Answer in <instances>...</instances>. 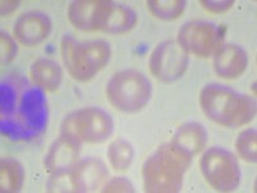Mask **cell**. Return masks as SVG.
Returning <instances> with one entry per match:
<instances>
[{"instance_id": "obj_8", "label": "cell", "mask_w": 257, "mask_h": 193, "mask_svg": "<svg viewBox=\"0 0 257 193\" xmlns=\"http://www.w3.org/2000/svg\"><path fill=\"white\" fill-rule=\"evenodd\" d=\"M176 43L188 54L208 58L222 45V35L216 25L208 21H190L178 32Z\"/></svg>"}, {"instance_id": "obj_3", "label": "cell", "mask_w": 257, "mask_h": 193, "mask_svg": "<svg viewBox=\"0 0 257 193\" xmlns=\"http://www.w3.org/2000/svg\"><path fill=\"white\" fill-rule=\"evenodd\" d=\"M192 158L171 144L162 146L149 156L142 169L144 190L148 193L180 192Z\"/></svg>"}, {"instance_id": "obj_2", "label": "cell", "mask_w": 257, "mask_h": 193, "mask_svg": "<svg viewBox=\"0 0 257 193\" xmlns=\"http://www.w3.org/2000/svg\"><path fill=\"white\" fill-rule=\"evenodd\" d=\"M199 106L213 123L237 129L251 123L256 116V101L225 85L211 82L199 93Z\"/></svg>"}, {"instance_id": "obj_19", "label": "cell", "mask_w": 257, "mask_h": 193, "mask_svg": "<svg viewBox=\"0 0 257 193\" xmlns=\"http://www.w3.org/2000/svg\"><path fill=\"white\" fill-rule=\"evenodd\" d=\"M147 8L152 16L162 21H174L180 17L187 8L185 0H149Z\"/></svg>"}, {"instance_id": "obj_1", "label": "cell", "mask_w": 257, "mask_h": 193, "mask_svg": "<svg viewBox=\"0 0 257 193\" xmlns=\"http://www.w3.org/2000/svg\"><path fill=\"white\" fill-rule=\"evenodd\" d=\"M44 90L20 77L6 80L0 88V126L13 141L34 139L44 132L48 107Z\"/></svg>"}, {"instance_id": "obj_23", "label": "cell", "mask_w": 257, "mask_h": 193, "mask_svg": "<svg viewBox=\"0 0 257 193\" xmlns=\"http://www.w3.org/2000/svg\"><path fill=\"white\" fill-rule=\"evenodd\" d=\"M199 4H201L207 12L220 15V13L228 12L229 9L233 7L234 2L233 0H201Z\"/></svg>"}, {"instance_id": "obj_5", "label": "cell", "mask_w": 257, "mask_h": 193, "mask_svg": "<svg viewBox=\"0 0 257 193\" xmlns=\"http://www.w3.org/2000/svg\"><path fill=\"white\" fill-rule=\"evenodd\" d=\"M113 132L112 117L98 107H85L68 115L61 125L59 138L80 147L103 143Z\"/></svg>"}, {"instance_id": "obj_14", "label": "cell", "mask_w": 257, "mask_h": 193, "mask_svg": "<svg viewBox=\"0 0 257 193\" xmlns=\"http://www.w3.org/2000/svg\"><path fill=\"white\" fill-rule=\"evenodd\" d=\"M107 0H77L68 7V20L81 31H98V21Z\"/></svg>"}, {"instance_id": "obj_16", "label": "cell", "mask_w": 257, "mask_h": 193, "mask_svg": "<svg viewBox=\"0 0 257 193\" xmlns=\"http://www.w3.org/2000/svg\"><path fill=\"white\" fill-rule=\"evenodd\" d=\"M30 79L32 84H35L41 90L52 93L61 86L63 71L56 61L39 58L30 67Z\"/></svg>"}, {"instance_id": "obj_13", "label": "cell", "mask_w": 257, "mask_h": 193, "mask_svg": "<svg viewBox=\"0 0 257 193\" xmlns=\"http://www.w3.org/2000/svg\"><path fill=\"white\" fill-rule=\"evenodd\" d=\"M247 66L248 56L237 44H222L213 54V70L221 79H237L244 72Z\"/></svg>"}, {"instance_id": "obj_21", "label": "cell", "mask_w": 257, "mask_h": 193, "mask_svg": "<svg viewBox=\"0 0 257 193\" xmlns=\"http://www.w3.org/2000/svg\"><path fill=\"white\" fill-rule=\"evenodd\" d=\"M0 54L2 64H9L17 56V43L7 32H0Z\"/></svg>"}, {"instance_id": "obj_7", "label": "cell", "mask_w": 257, "mask_h": 193, "mask_svg": "<svg viewBox=\"0 0 257 193\" xmlns=\"http://www.w3.org/2000/svg\"><path fill=\"white\" fill-rule=\"evenodd\" d=\"M202 175L217 192H233L239 187L240 167L237 157L221 147H211L199 161Z\"/></svg>"}, {"instance_id": "obj_11", "label": "cell", "mask_w": 257, "mask_h": 193, "mask_svg": "<svg viewBox=\"0 0 257 193\" xmlns=\"http://www.w3.org/2000/svg\"><path fill=\"white\" fill-rule=\"evenodd\" d=\"M108 179V170L103 161L95 157L80 160L70 173L71 190L88 193L103 188Z\"/></svg>"}, {"instance_id": "obj_15", "label": "cell", "mask_w": 257, "mask_h": 193, "mask_svg": "<svg viewBox=\"0 0 257 193\" xmlns=\"http://www.w3.org/2000/svg\"><path fill=\"white\" fill-rule=\"evenodd\" d=\"M207 143V132L198 123H188L179 126L171 141V146L193 158L198 155Z\"/></svg>"}, {"instance_id": "obj_10", "label": "cell", "mask_w": 257, "mask_h": 193, "mask_svg": "<svg viewBox=\"0 0 257 193\" xmlns=\"http://www.w3.org/2000/svg\"><path fill=\"white\" fill-rule=\"evenodd\" d=\"M52 32V21L40 11L24 13L13 26V35L25 47H39Z\"/></svg>"}, {"instance_id": "obj_20", "label": "cell", "mask_w": 257, "mask_h": 193, "mask_svg": "<svg viewBox=\"0 0 257 193\" xmlns=\"http://www.w3.org/2000/svg\"><path fill=\"white\" fill-rule=\"evenodd\" d=\"M238 156L248 164H256L257 161V132L256 129H245L238 135L235 142Z\"/></svg>"}, {"instance_id": "obj_24", "label": "cell", "mask_w": 257, "mask_h": 193, "mask_svg": "<svg viewBox=\"0 0 257 193\" xmlns=\"http://www.w3.org/2000/svg\"><path fill=\"white\" fill-rule=\"evenodd\" d=\"M20 2H16V0H7V2H2V16H9L12 15L17 9Z\"/></svg>"}, {"instance_id": "obj_4", "label": "cell", "mask_w": 257, "mask_h": 193, "mask_svg": "<svg viewBox=\"0 0 257 193\" xmlns=\"http://www.w3.org/2000/svg\"><path fill=\"white\" fill-rule=\"evenodd\" d=\"M112 50L103 40L79 43L71 35H64L61 43V56L71 76L77 81H89L107 66Z\"/></svg>"}, {"instance_id": "obj_9", "label": "cell", "mask_w": 257, "mask_h": 193, "mask_svg": "<svg viewBox=\"0 0 257 193\" xmlns=\"http://www.w3.org/2000/svg\"><path fill=\"white\" fill-rule=\"evenodd\" d=\"M189 66V56L175 40L162 41L153 49L149 70L157 80L174 82L183 77Z\"/></svg>"}, {"instance_id": "obj_22", "label": "cell", "mask_w": 257, "mask_h": 193, "mask_svg": "<svg viewBox=\"0 0 257 193\" xmlns=\"http://www.w3.org/2000/svg\"><path fill=\"white\" fill-rule=\"evenodd\" d=\"M102 192L105 193H133L135 188L130 180L126 178H113L112 180L107 181L103 187Z\"/></svg>"}, {"instance_id": "obj_18", "label": "cell", "mask_w": 257, "mask_h": 193, "mask_svg": "<svg viewBox=\"0 0 257 193\" xmlns=\"http://www.w3.org/2000/svg\"><path fill=\"white\" fill-rule=\"evenodd\" d=\"M107 157L112 169L116 171H126L134 160V148L127 141L118 138L109 144Z\"/></svg>"}, {"instance_id": "obj_12", "label": "cell", "mask_w": 257, "mask_h": 193, "mask_svg": "<svg viewBox=\"0 0 257 193\" xmlns=\"http://www.w3.org/2000/svg\"><path fill=\"white\" fill-rule=\"evenodd\" d=\"M137 24L138 16L130 7L107 0L98 21V31L111 35H122L132 31Z\"/></svg>"}, {"instance_id": "obj_17", "label": "cell", "mask_w": 257, "mask_h": 193, "mask_svg": "<svg viewBox=\"0 0 257 193\" xmlns=\"http://www.w3.org/2000/svg\"><path fill=\"white\" fill-rule=\"evenodd\" d=\"M25 170L20 161L4 157L0 161V188L3 193L20 192L24 187Z\"/></svg>"}, {"instance_id": "obj_6", "label": "cell", "mask_w": 257, "mask_h": 193, "mask_svg": "<svg viewBox=\"0 0 257 193\" xmlns=\"http://www.w3.org/2000/svg\"><path fill=\"white\" fill-rule=\"evenodd\" d=\"M105 95L116 110L134 114L148 105L152 96V85L139 71L123 70L114 73L107 82Z\"/></svg>"}]
</instances>
